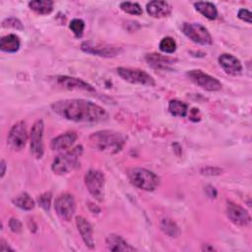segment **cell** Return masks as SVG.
<instances>
[{
    "mask_svg": "<svg viewBox=\"0 0 252 252\" xmlns=\"http://www.w3.org/2000/svg\"><path fill=\"white\" fill-rule=\"evenodd\" d=\"M147 12L153 18H164L167 17L172 10L171 5L166 1H151L147 4Z\"/></svg>",
    "mask_w": 252,
    "mask_h": 252,
    "instance_id": "obj_17",
    "label": "cell"
},
{
    "mask_svg": "<svg viewBox=\"0 0 252 252\" xmlns=\"http://www.w3.org/2000/svg\"><path fill=\"white\" fill-rule=\"evenodd\" d=\"M85 184L90 194L101 202L104 197V175L100 170L90 169L85 174Z\"/></svg>",
    "mask_w": 252,
    "mask_h": 252,
    "instance_id": "obj_5",
    "label": "cell"
},
{
    "mask_svg": "<svg viewBox=\"0 0 252 252\" xmlns=\"http://www.w3.org/2000/svg\"><path fill=\"white\" fill-rule=\"evenodd\" d=\"M29 7L38 15H48L53 11V1L36 0L29 2Z\"/></svg>",
    "mask_w": 252,
    "mask_h": 252,
    "instance_id": "obj_23",
    "label": "cell"
},
{
    "mask_svg": "<svg viewBox=\"0 0 252 252\" xmlns=\"http://www.w3.org/2000/svg\"><path fill=\"white\" fill-rule=\"evenodd\" d=\"M158 47L162 52L170 54L176 50V42H175L174 38H172L170 36H166L160 40Z\"/></svg>",
    "mask_w": 252,
    "mask_h": 252,
    "instance_id": "obj_27",
    "label": "cell"
},
{
    "mask_svg": "<svg viewBox=\"0 0 252 252\" xmlns=\"http://www.w3.org/2000/svg\"><path fill=\"white\" fill-rule=\"evenodd\" d=\"M83 147L79 145L72 150L57 156L51 164L52 171L56 174L62 175L74 170L79 165L80 158L83 155Z\"/></svg>",
    "mask_w": 252,
    "mask_h": 252,
    "instance_id": "obj_3",
    "label": "cell"
},
{
    "mask_svg": "<svg viewBox=\"0 0 252 252\" xmlns=\"http://www.w3.org/2000/svg\"><path fill=\"white\" fill-rule=\"evenodd\" d=\"M219 63L223 71L229 75H238L242 71V64L235 56L223 53L219 57Z\"/></svg>",
    "mask_w": 252,
    "mask_h": 252,
    "instance_id": "obj_15",
    "label": "cell"
},
{
    "mask_svg": "<svg viewBox=\"0 0 252 252\" xmlns=\"http://www.w3.org/2000/svg\"><path fill=\"white\" fill-rule=\"evenodd\" d=\"M51 193L50 192H45L38 196L37 198V203L38 205L45 211H49L50 209V203H51Z\"/></svg>",
    "mask_w": 252,
    "mask_h": 252,
    "instance_id": "obj_30",
    "label": "cell"
},
{
    "mask_svg": "<svg viewBox=\"0 0 252 252\" xmlns=\"http://www.w3.org/2000/svg\"><path fill=\"white\" fill-rule=\"evenodd\" d=\"M81 49L87 53L100 57H114L122 52V48L119 46L94 42L93 40H86L82 42Z\"/></svg>",
    "mask_w": 252,
    "mask_h": 252,
    "instance_id": "obj_8",
    "label": "cell"
},
{
    "mask_svg": "<svg viewBox=\"0 0 252 252\" xmlns=\"http://www.w3.org/2000/svg\"><path fill=\"white\" fill-rule=\"evenodd\" d=\"M43 129L44 124L41 119L36 120L31 130V153L36 159L42 158L44 153L43 147Z\"/></svg>",
    "mask_w": 252,
    "mask_h": 252,
    "instance_id": "obj_12",
    "label": "cell"
},
{
    "mask_svg": "<svg viewBox=\"0 0 252 252\" xmlns=\"http://www.w3.org/2000/svg\"><path fill=\"white\" fill-rule=\"evenodd\" d=\"M77 140L75 132H66L51 140L50 147L53 151H64L69 149Z\"/></svg>",
    "mask_w": 252,
    "mask_h": 252,
    "instance_id": "obj_18",
    "label": "cell"
},
{
    "mask_svg": "<svg viewBox=\"0 0 252 252\" xmlns=\"http://www.w3.org/2000/svg\"><path fill=\"white\" fill-rule=\"evenodd\" d=\"M201 171H202V174H206V175H219L221 172V169L215 166H208L203 168Z\"/></svg>",
    "mask_w": 252,
    "mask_h": 252,
    "instance_id": "obj_34",
    "label": "cell"
},
{
    "mask_svg": "<svg viewBox=\"0 0 252 252\" xmlns=\"http://www.w3.org/2000/svg\"><path fill=\"white\" fill-rule=\"evenodd\" d=\"M55 84L62 89L69 91H87V92H95L94 88L89 83L83 81L82 79L69 77V76H56L54 77Z\"/></svg>",
    "mask_w": 252,
    "mask_h": 252,
    "instance_id": "obj_14",
    "label": "cell"
},
{
    "mask_svg": "<svg viewBox=\"0 0 252 252\" xmlns=\"http://www.w3.org/2000/svg\"><path fill=\"white\" fill-rule=\"evenodd\" d=\"M195 9L209 20H215L218 17V10L216 6L211 2H195Z\"/></svg>",
    "mask_w": 252,
    "mask_h": 252,
    "instance_id": "obj_22",
    "label": "cell"
},
{
    "mask_svg": "<svg viewBox=\"0 0 252 252\" xmlns=\"http://www.w3.org/2000/svg\"><path fill=\"white\" fill-rule=\"evenodd\" d=\"M2 27L3 28H13V29H16V30H24V27L21 23L20 20L16 19V18H8V19H5L3 22H2Z\"/></svg>",
    "mask_w": 252,
    "mask_h": 252,
    "instance_id": "obj_31",
    "label": "cell"
},
{
    "mask_svg": "<svg viewBox=\"0 0 252 252\" xmlns=\"http://www.w3.org/2000/svg\"><path fill=\"white\" fill-rule=\"evenodd\" d=\"M160 228L164 234L170 237H178L180 235V229L178 225L170 219L161 220Z\"/></svg>",
    "mask_w": 252,
    "mask_h": 252,
    "instance_id": "obj_26",
    "label": "cell"
},
{
    "mask_svg": "<svg viewBox=\"0 0 252 252\" xmlns=\"http://www.w3.org/2000/svg\"><path fill=\"white\" fill-rule=\"evenodd\" d=\"M146 60L149 63V65L155 69H166L169 65L176 62V59H174V58H171L168 56H163V55L157 54V53L147 54Z\"/></svg>",
    "mask_w": 252,
    "mask_h": 252,
    "instance_id": "obj_20",
    "label": "cell"
},
{
    "mask_svg": "<svg viewBox=\"0 0 252 252\" xmlns=\"http://www.w3.org/2000/svg\"><path fill=\"white\" fill-rule=\"evenodd\" d=\"M226 215L231 222L239 226H246L251 222L249 213L240 205L231 201L226 202Z\"/></svg>",
    "mask_w": 252,
    "mask_h": 252,
    "instance_id": "obj_13",
    "label": "cell"
},
{
    "mask_svg": "<svg viewBox=\"0 0 252 252\" xmlns=\"http://www.w3.org/2000/svg\"><path fill=\"white\" fill-rule=\"evenodd\" d=\"M186 75L190 79V81L206 91L216 92L221 89V84L218 79L207 73H204L202 70H190L186 73Z\"/></svg>",
    "mask_w": 252,
    "mask_h": 252,
    "instance_id": "obj_9",
    "label": "cell"
},
{
    "mask_svg": "<svg viewBox=\"0 0 252 252\" xmlns=\"http://www.w3.org/2000/svg\"><path fill=\"white\" fill-rule=\"evenodd\" d=\"M129 178L132 184L145 191H154L159 184V178L146 168H133L129 171Z\"/></svg>",
    "mask_w": 252,
    "mask_h": 252,
    "instance_id": "obj_4",
    "label": "cell"
},
{
    "mask_svg": "<svg viewBox=\"0 0 252 252\" xmlns=\"http://www.w3.org/2000/svg\"><path fill=\"white\" fill-rule=\"evenodd\" d=\"M168 111L173 116L185 117L188 114V105L178 99H171L168 103Z\"/></svg>",
    "mask_w": 252,
    "mask_h": 252,
    "instance_id": "obj_25",
    "label": "cell"
},
{
    "mask_svg": "<svg viewBox=\"0 0 252 252\" xmlns=\"http://www.w3.org/2000/svg\"><path fill=\"white\" fill-rule=\"evenodd\" d=\"M120 8L122 11L131 15L140 16L143 13L141 6L138 3H134V2H121Z\"/></svg>",
    "mask_w": 252,
    "mask_h": 252,
    "instance_id": "obj_28",
    "label": "cell"
},
{
    "mask_svg": "<svg viewBox=\"0 0 252 252\" xmlns=\"http://www.w3.org/2000/svg\"><path fill=\"white\" fill-rule=\"evenodd\" d=\"M206 192H207L208 196L211 197V198H216V196H217V190H216V188L213 187V186H211V185H209V186L206 187Z\"/></svg>",
    "mask_w": 252,
    "mask_h": 252,
    "instance_id": "obj_36",
    "label": "cell"
},
{
    "mask_svg": "<svg viewBox=\"0 0 252 252\" xmlns=\"http://www.w3.org/2000/svg\"><path fill=\"white\" fill-rule=\"evenodd\" d=\"M237 16H238V18H239L240 20L246 22L247 24H251V22H252V20H251L252 14H251V12H250L249 10H247V9H240V10L238 11V13H237Z\"/></svg>",
    "mask_w": 252,
    "mask_h": 252,
    "instance_id": "obj_32",
    "label": "cell"
},
{
    "mask_svg": "<svg viewBox=\"0 0 252 252\" xmlns=\"http://www.w3.org/2000/svg\"><path fill=\"white\" fill-rule=\"evenodd\" d=\"M189 119L193 122H198L201 120V113L198 108H192L189 111Z\"/></svg>",
    "mask_w": 252,
    "mask_h": 252,
    "instance_id": "obj_35",
    "label": "cell"
},
{
    "mask_svg": "<svg viewBox=\"0 0 252 252\" xmlns=\"http://www.w3.org/2000/svg\"><path fill=\"white\" fill-rule=\"evenodd\" d=\"M28 140V133L24 121H19L12 126L7 136V145L13 151H21L25 148Z\"/></svg>",
    "mask_w": 252,
    "mask_h": 252,
    "instance_id": "obj_11",
    "label": "cell"
},
{
    "mask_svg": "<svg viewBox=\"0 0 252 252\" xmlns=\"http://www.w3.org/2000/svg\"><path fill=\"white\" fill-rule=\"evenodd\" d=\"M181 29L183 33L195 43L201 45H211L213 43L211 33L199 23H184Z\"/></svg>",
    "mask_w": 252,
    "mask_h": 252,
    "instance_id": "obj_7",
    "label": "cell"
},
{
    "mask_svg": "<svg viewBox=\"0 0 252 252\" xmlns=\"http://www.w3.org/2000/svg\"><path fill=\"white\" fill-rule=\"evenodd\" d=\"M0 251L1 252H8V251H14L13 248H11L9 245H7V243L1 239L0 241Z\"/></svg>",
    "mask_w": 252,
    "mask_h": 252,
    "instance_id": "obj_37",
    "label": "cell"
},
{
    "mask_svg": "<svg viewBox=\"0 0 252 252\" xmlns=\"http://www.w3.org/2000/svg\"><path fill=\"white\" fill-rule=\"evenodd\" d=\"M9 226L11 228V230L13 232H21L22 230V222L18 220V219H15V218H12L9 221Z\"/></svg>",
    "mask_w": 252,
    "mask_h": 252,
    "instance_id": "obj_33",
    "label": "cell"
},
{
    "mask_svg": "<svg viewBox=\"0 0 252 252\" xmlns=\"http://www.w3.org/2000/svg\"><path fill=\"white\" fill-rule=\"evenodd\" d=\"M69 28L73 32L75 36L81 37L83 35V32H84V29H85V23L81 19H74V20L71 21V23L69 25Z\"/></svg>",
    "mask_w": 252,
    "mask_h": 252,
    "instance_id": "obj_29",
    "label": "cell"
},
{
    "mask_svg": "<svg viewBox=\"0 0 252 252\" xmlns=\"http://www.w3.org/2000/svg\"><path fill=\"white\" fill-rule=\"evenodd\" d=\"M21 41L18 35L16 34H7L3 36L0 40V48L4 52H16L19 50Z\"/></svg>",
    "mask_w": 252,
    "mask_h": 252,
    "instance_id": "obj_21",
    "label": "cell"
},
{
    "mask_svg": "<svg viewBox=\"0 0 252 252\" xmlns=\"http://www.w3.org/2000/svg\"><path fill=\"white\" fill-rule=\"evenodd\" d=\"M51 108L60 117L75 122H100L108 117L104 108L81 98L58 100L51 104Z\"/></svg>",
    "mask_w": 252,
    "mask_h": 252,
    "instance_id": "obj_1",
    "label": "cell"
},
{
    "mask_svg": "<svg viewBox=\"0 0 252 252\" xmlns=\"http://www.w3.org/2000/svg\"><path fill=\"white\" fill-rule=\"evenodd\" d=\"M117 74L121 79L131 84L147 86V87H154L156 85L155 79L144 70H140L136 68L119 67L117 68Z\"/></svg>",
    "mask_w": 252,
    "mask_h": 252,
    "instance_id": "obj_6",
    "label": "cell"
},
{
    "mask_svg": "<svg viewBox=\"0 0 252 252\" xmlns=\"http://www.w3.org/2000/svg\"><path fill=\"white\" fill-rule=\"evenodd\" d=\"M12 202L15 206H17L18 208H20L22 210H25V211H31L34 208V201L26 192H23V193L17 195L12 200Z\"/></svg>",
    "mask_w": 252,
    "mask_h": 252,
    "instance_id": "obj_24",
    "label": "cell"
},
{
    "mask_svg": "<svg viewBox=\"0 0 252 252\" xmlns=\"http://www.w3.org/2000/svg\"><path fill=\"white\" fill-rule=\"evenodd\" d=\"M106 246L108 248V250L110 251H134L136 250V248H134L133 246H131L129 243H127L120 235L117 234H109L106 237Z\"/></svg>",
    "mask_w": 252,
    "mask_h": 252,
    "instance_id": "obj_19",
    "label": "cell"
},
{
    "mask_svg": "<svg viewBox=\"0 0 252 252\" xmlns=\"http://www.w3.org/2000/svg\"><path fill=\"white\" fill-rule=\"evenodd\" d=\"M92 148L106 154H117L125 144L124 136L113 130H100L89 137Z\"/></svg>",
    "mask_w": 252,
    "mask_h": 252,
    "instance_id": "obj_2",
    "label": "cell"
},
{
    "mask_svg": "<svg viewBox=\"0 0 252 252\" xmlns=\"http://www.w3.org/2000/svg\"><path fill=\"white\" fill-rule=\"evenodd\" d=\"M57 216L65 221H70L76 211V202L71 194L64 193L59 195L54 204Z\"/></svg>",
    "mask_w": 252,
    "mask_h": 252,
    "instance_id": "obj_10",
    "label": "cell"
},
{
    "mask_svg": "<svg viewBox=\"0 0 252 252\" xmlns=\"http://www.w3.org/2000/svg\"><path fill=\"white\" fill-rule=\"evenodd\" d=\"M76 225L78 227V230L80 231V234L85 242V244L93 249L94 247V233H93V226L92 224L81 216L76 217Z\"/></svg>",
    "mask_w": 252,
    "mask_h": 252,
    "instance_id": "obj_16",
    "label": "cell"
},
{
    "mask_svg": "<svg viewBox=\"0 0 252 252\" xmlns=\"http://www.w3.org/2000/svg\"><path fill=\"white\" fill-rule=\"evenodd\" d=\"M1 177H3L4 175H5V172H6V162H5V160H2L1 161Z\"/></svg>",
    "mask_w": 252,
    "mask_h": 252,
    "instance_id": "obj_38",
    "label": "cell"
}]
</instances>
